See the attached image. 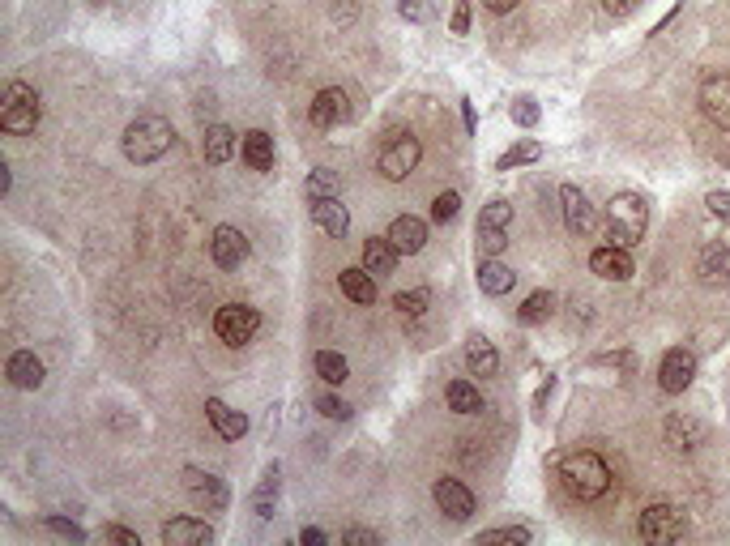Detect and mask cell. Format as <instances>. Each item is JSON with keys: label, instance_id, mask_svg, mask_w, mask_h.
I'll use <instances>...</instances> for the list:
<instances>
[{"label": "cell", "instance_id": "1", "mask_svg": "<svg viewBox=\"0 0 730 546\" xmlns=\"http://www.w3.org/2000/svg\"><path fill=\"white\" fill-rule=\"evenodd\" d=\"M560 483L573 500H585V504L602 500L611 491V465L598 453H590V448H577V453H568L560 461Z\"/></svg>", "mask_w": 730, "mask_h": 546}, {"label": "cell", "instance_id": "2", "mask_svg": "<svg viewBox=\"0 0 730 546\" xmlns=\"http://www.w3.org/2000/svg\"><path fill=\"white\" fill-rule=\"evenodd\" d=\"M171 146H176V128H171L163 116H137L129 128H124V154H129V163H137V167L158 163Z\"/></svg>", "mask_w": 730, "mask_h": 546}, {"label": "cell", "instance_id": "3", "mask_svg": "<svg viewBox=\"0 0 730 546\" xmlns=\"http://www.w3.org/2000/svg\"><path fill=\"white\" fill-rule=\"evenodd\" d=\"M649 231V205L637 197V192H620V197L607 201V235L611 244L620 248H637Z\"/></svg>", "mask_w": 730, "mask_h": 546}, {"label": "cell", "instance_id": "4", "mask_svg": "<svg viewBox=\"0 0 730 546\" xmlns=\"http://www.w3.org/2000/svg\"><path fill=\"white\" fill-rule=\"evenodd\" d=\"M419 154H423V146H419L415 133H389L385 150H380V175L393 184L406 180V175L419 167Z\"/></svg>", "mask_w": 730, "mask_h": 546}, {"label": "cell", "instance_id": "5", "mask_svg": "<svg viewBox=\"0 0 730 546\" xmlns=\"http://www.w3.org/2000/svg\"><path fill=\"white\" fill-rule=\"evenodd\" d=\"M257 329H261V316H257V308H248V303H227V308L214 312V333H218V342H227V346L252 342Z\"/></svg>", "mask_w": 730, "mask_h": 546}, {"label": "cell", "instance_id": "6", "mask_svg": "<svg viewBox=\"0 0 730 546\" xmlns=\"http://www.w3.org/2000/svg\"><path fill=\"white\" fill-rule=\"evenodd\" d=\"M637 534H641V542H679L688 534V517L671 504H654V508L641 512Z\"/></svg>", "mask_w": 730, "mask_h": 546}, {"label": "cell", "instance_id": "7", "mask_svg": "<svg viewBox=\"0 0 730 546\" xmlns=\"http://www.w3.org/2000/svg\"><path fill=\"white\" fill-rule=\"evenodd\" d=\"M692 376H696V355H692V350H684V346L666 350V355H662V367H658L662 393H684L688 384H692Z\"/></svg>", "mask_w": 730, "mask_h": 546}, {"label": "cell", "instance_id": "8", "mask_svg": "<svg viewBox=\"0 0 730 546\" xmlns=\"http://www.w3.org/2000/svg\"><path fill=\"white\" fill-rule=\"evenodd\" d=\"M308 120H312L316 128H338V124L351 120V99H346L338 86H329V90H321V94L312 99Z\"/></svg>", "mask_w": 730, "mask_h": 546}, {"label": "cell", "instance_id": "9", "mask_svg": "<svg viewBox=\"0 0 730 546\" xmlns=\"http://www.w3.org/2000/svg\"><path fill=\"white\" fill-rule=\"evenodd\" d=\"M184 487H188V495H193L205 512H222V508H227V487H222V478L197 470V465H188V470H184Z\"/></svg>", "mask_w": 730, "mask_h": 546}, {"label": "cell", "instance_id": "10", "mask_svg": "<svg viewBox=\"0 0 730 546\" xmlns=\"http://www.w3.org/2000/svg\"><path fill=\"white\" fill-rule=\"evenodd\" d=\"M560 201H564V222H568V231H573V235H594L598 214H594V205L585 201V192H581L577 184H564V188H560Z\"/></svg>", "mask_w": 730, "mask_h": 546}, {"label": "cell", "instance_id": "11", "mask_svg": "<svg viewBox=\"0 0 730 546\" xmlns=\"http://www.w3.org/2000/svg\"><path fill=\"white\" fill-rule=\"evenodd\" d=\"M432 495H436V508L449 521H466L474 512V495H470L466 483H457V478H440V483L432 487Z\"/></svg>", "mask_w": 730, "mask_h": 546}, {"label": "cell", "instance_id": "12", "mask_svg": "<svg viewBox=\"0 0 730 546\" xmlns=\"http://www.w3.org/2000/svg\"><path fill=\"white\" fill-rule=\"evenodd\" d=\"M210 256H214L218 269H240L248 261V239H244V231L218 227L214 239H210Z\"/></svg>", "mask_w": 730, "mask_h": 546}, {"label": "cell", "instance_id": "13", "mask_svg": "<svg viewBox=\"0 0 730 546\" xmlns=\"http://www.w3.org/2000/svg\"><path fill=\"white\" fill-rule=\"evenodd\" d=\"M701 111H705L713 124L730 128V73L705 77V86H701Z\"/></svg>", "mask_w": 730, "mask_h": 546}, {"label": "cell", "instance_id": "14", "mask_svg": "<svg viewBox=\"0 0 730 546\" xmlns=\"http://www.w3.org/2000/svg\"><path fill=\"white\" fill-rule=\"evenodd\" d=\"M696 273H701L705 286H726L730 282V244H726V239H713V244L701 248Z\"/></svg>", "mask_w": 730, "mask_h": 546}, {"label": "cell", "instance_id": "15", "mask_svg": "<svg viewBox=\"0 0 730 546\" xmlns=\"http://www.w3.org/2000/svg\"><path fill=\"white\" fill-rule=\"evenodd\" d=\"M590 269L598 273V278H607V282H628L632 278V256L620 244H607V248H598L590 256Z\"/></svg>", "mask_w": 730, "mask_h": 546}, {"label": "cell", "instance_id": "16", "mask_svg": "<svg viewBox=\"0 0 730 546\" xmlns=\"http://www.w3.org/2000/svg\"><path fill=\"white\" fill-rule=\"evenodd\" d=\"M163 542L167 546H210L214 542V529L197 521V517H176L163 525Z\"/></svg>", "mask_w": 730, "mask_h": 546}, {"label": "cell", "instance_id": "17", "mask_svg": "<svg viewBox=\"0 0 730 546\" xmlns=\"http://www.w3.org/2000/svg\"><path fill=\"white\" fill-rule=\"evenodd\" d=\"M389 239H393V248H398L402 256H415V252H423V244H427V222H423V218H415V214L393 218Z\"/></svg>", "mask_w": 730, "mask_h": 546}, {"label": "cell", "instance_id": "18", "mask_svg": "<svg viewBox=\"0 0 730 546\" xmlns=\"http://www.w3.org/2000/svg\"><path fill=\"white\" fill-rule=\"evenodd\" d=\"M701 440H705L701 419H692V414H671V419H666V444H671L675 453H692Z\"/></svg>", "mask_w": 730, "mask_h": 546}, {"label": "cell", "instance_id": "19", "mask_svg": "<svg viewBox=\"0 0 730 546\" xmlns=\"http://www.w3.org/2000/svg\"><path fill=\"white\" fill-rule=\"evenodd\" d=\"M205 419L214 423V431H218L222 440H240L244 431H248V419H244L240 410H231L222 397H210V401H205Z\"/></svg>", "mask_w": 730, "mask_h": 546}, {"label": "cell", "instance_id": "20", "mask_svg": "<svg viewBox=\"0 0 730 546\" xmlns=\"http://www.w3.org/2000/svg\"><path fill=\"white\" fill-rule=\"evenodd\" d=\"M398 248H393V239L385 235V239H368V244H363V269L372 273V278L380 282V278H389L393 269H398Z\"/></svg>", "mask_w": 730, "mask_h": 546}, {"label": "cell", "instance_id": "21", "mask_svg": "<svg viewBox=\"0 0 730 546\" xmlns=\"http://www.w3.org/2000/svg\"><path fill=\"white\" fill-rule=\"evenodd\" d=\"M312 218H316V227H321L325 235H333V239H342L346 231H351V214H346V205L338 197L312 201Z\"/></svg>", "mask_w": 730, "mask_h": 546}, {"label": "cell", "instance_id": "22", "mask_svg": "<svg viewBox=\"0 0 730 546\" xmlns=\"http://www.w3.org/2000/svg\"><path fill=\"white\" fill-rule=\"evenodd\" d=\"M240 154H244V163H248L252 171H274V137L261 133V128H252V133H244Z\"/></svg>", "mask_w": 730, "mask_h": 546}, {"label": "cell", "instance_id": "23", "mask_svg": "<svg viewBox=\"0 0 730 546\" xmlns=\"http://www.w3.org/2000/svg\"><path fill=\"white\" fill-rule=\"evenodd\" d=\"M35 124H39V99H22V103L0 107V128H5V133H35Z\"/></svg>", "mask_w": 730, "mask_h": 546}, {"label": "cell", "instance_id": "24", "mask_svg": "<svg viewBox=\"0 0 730 546\" xmlns=\"http://www.w3.org/2000/svg\"><path fill=\"white\" fill-rule=\"evenodd\" d=\"M5 376H9V384H18V389H39V384H43V363L30 355V350H18V355H9Z\"/></svg>", "mask_w": 730, "mask_h": 546}, {"label": "cell", "instance_id": "25", "mask_svg": "<svg viewBox=\"0 0 730 546\" xmlns=\"http://www.w3.org/2000/svg\"><path fill=\"white\" fill-rule=\"evenodd\" d=\"M513 282H517V273L504 261H496V256H487V261L479 265V291L483 295H509Z\"/></svg>", "mask_w": 730, "mask_h": 546}, {"label": "cell", "instance_id": "26", "mask_svg": "<svg viewBox=\"0 0 730 546\" xmlns=\"http://www.w3.org/2000/svg\"><path fill=\"white\" fill-rule=\"evenodd\" d=\"M466 367H470V376H496V372H500L496 346H491L487 337H470V346H466Z\"/></svg>", "mask_w": 730, "mask_h": 546}, {"label": "cell", "instance_id": "27", "mask_svg": "<svg viewBox=\"0 0 730 546\" xmlns=\"http://www.w3.org/2000/svg\"><path fill=\"white\" fill-rule=\"evenodd\" d=\"M201 150H205V163H227V158L235 154V133L227 124H210L205 128V141H201Z\"/></svg>", "mask_w": 730, "mask_h": 546}, {"label": "cell", "instance_id": "28", "mask_svg": "<svg viewBox=\"0 0 730 546\" xmlns=\"http://www.w3.org/2000/svg\"><path fill=\"white\" fill-rule=\"evenodd\" d=\"M338 286H342V295L355 299V303H372L376 299V278H372L368 269H342L338 273Z\"/></svg>", "mask_w": 730, "mask_h": 546}, {"label": "cell", "instance_id": "29", "mask_svg": "<svg viewBox=\"0 0 730 546\" xmlns=\"http://www.w3.org/2000/svg\"><path fill=\"white\" fill-rule=\"evenodd\" d=\"M444 397H449V410L453 414H479L483 410V397H479V389H474L470 380H453Z\"/></svg>", "mask_w": 730, "mask_h": 546}, {"label": "cell", "instance_id": "30", "mask_svg": "<svg viewBox=\"0 0 730 546\" xmlns=\"http://www.w3.org/2000/svg\"><path fill=\"white\" fill-rule=\"evenodd\" d=\"M274 504H278V465H269L261 487H257V500H252V508H257V517H274Z\"/></svg>", "mask_w": 730, "mask_h": 546}, {"label": "cell", "instance_id": "31", "mask_svg": "<svg viewBox=\"0 0 730 546\" xmlns=\"http://www.w3.org/2000/svg\"><path fill=\"white\" fill-rule=\"evenodd\" d=\"M509 222H513V205L504 201V197H496V201H487V205H483V214H479V231H509Z\"/></svg>", "mask_w": 730, "mask_h": 546}, {"label": "cell", "instance_id": "32", "mask_svg": "<svg viewBox=\"0 0 730 546\" xmlns=\"http://www.w3.org/2000/svg\"><path fill=\"white\" fill-rule=\"evenodd\" d=\"M316 376H321L325 384H342L346 376H351V367H346V359L338 355V350H321V355H316Z\"/></svg>", "mask_w": 730, "mask_h": 546}, {"label": "cell", "instance_id": "33", "mask_svg": "<svg viewBox=\"0 0 730 546\" xmlns=\"http://www.w3.org/2000/svg\"><path fill=\"white\" fill-rule=\"evenodd\" d=\"M551 308H555V299H551L547 291H534L526 303H521L517 320H521V325H543V320L551 316Z\"/></svg>", "mask_w": 730, "mask_h": 546}, {"label": "cell", "instance_id": "34", "mask_svg": "<svg viewBox=\"0 0 730 546\" xmlns=\"http://www.w3.org/2000/svg\"><path fill=\"white\" fill-rule=\"evenodd\" d=\"M538 158H543V146H538V141H517L509 154H500L496 171H513V167H521V163H538Z\"/></svg>", "mask_w": 730, "mask_h": 546}, {"label": "cell", "instance_id": "35", "mask_svg": "<svg viewBox=\"0 0 730 546\" xmlns=\"http://www.w3.org/2000/svg\"><path fill=\"white\" fill-rule=\"evenodd\" d=\"M333 188H338V175H333L329 167H316V171L308 175V197H312V201L333 197Z\"/></svg>", "mask_w": 730, "mask_h": 546}, {"label": "cell", "instance_id": "36", "mask_svg": "<svg viewBox=\"0 0 730 546\" xmlns=\"http://www.w3.org/2000/svg\"><path fill=\"white\" fill-rule=\"evenodd\" d=\"M427 303H432V295H427L423 286H419V291H402L398 299H393V308H398L402 316H423V312H427Z\"/></svg>", "mask_w": 730, "mask_h": 546}, {"label": "cell", "instance_id": "37", "mask_svg": "<svg viewBox=\"0 0 730 546\" xmlns=\"http://www.w3.org/2000/svg\"><path fill=\"white\" fill-rule=\"evenodd\" d=\"M479 546H491V542H530V529L526 525H504V529H487V534L474 538Z\"/></svg>", "mask_w": 730, "mask_h": 546}, {"label": "cell", "instance_id": "38", "mask_svg": "<svg viewBox=\"0 0 730 546\" xmlns=\"http://www.w3.org/2000/svg\"><path fill=\"white\" fill-rule=\"evenodd\" d=\"M316 410H321L325 419H333V423H346V419H351V401H342V397H333V393H325L321 401H316Z\"/></svg>", "mask_w": 730, "mask_h": 546}, {"label": "cell", "instance_id": "39", "mask_svg": "<svg viewBox=\"0 0 730 546\" xmlns=\"http://www.w3.org/2000/svg\"><path fill=\"white\" fill-rule=\"evenodd\" d=\"M457 210H462V197H457V192H440V197L432 201V218L436 222H453Z\"/></svg>", "mask_w": 730, "mask_h": 546}, {"label": "cell", "instance_id": "40", "mask_svg": "<svg viewBox=\"0 0 730 546\" xmlns=\"http://www.w3.org/2000/svg\"><path fill=\"white\" fill-rule=\"evenodd\" d=\"M509 248V231H479V252L483 256H500Z\"/></svg>", "mask_w": 730, "mask_h": 546}, {"label": "cell", "instance_id": "41", "mask_svg": "<svg viewBox=\"0 0 730 546\" xmlns=\"http://www.w3.org/2000/svg\"><path fill=\"white\" fill-rule=\"evenodd\" d=\"M47 529L52 534H60V538H73V542H86V529L77 525V521H65V517H47Z\"/></svg>", "mask_w": 730, "mask_h": 546}, {"label": "cell", "instance_id": "42", "mask_svg": "<svg viewBox=\"0 0 730 546\" xmlns=\"http://www.w3.org/2000/svg\"><path fill=\"white\" fill-rule=\"evenodd\" d=\"M509 116H513L517 124L530 128V124H538V103H534V99H517V103L509 107Z\"/></svg>", "mask_w": 730, "mask_h": 546}, {"label": "cell", "instance_id": "43", "mask_svg": "<svg viewBox=\"0 0 730 546\" xmlns=\"http://www.w3.org/2000/svg\"><path fill=\"white\" fill-rule=\"evenodd\" d=\"M398 9H402L406 22H427V18H432V5H427V0H402Z\"/></svg>", "mask_w": 730, "mask_h": 546}, {"label": "cell", "instance_id": "44", "mask_svg": "<svg viewBox=\"0 0 730 546\" xmlns=\"http://www.w3.org/2000/svg\"><path fill=\"white\" fill-rule=\"evenodd\" d=\"M342 542L346 546H380V534H376V529H346Z\"/></svg>", "mask_w": 730, "mask_h": 546}, {"label": "cell", "instance_id": "45", "mask_svg": "<svg viewBox=\"0 0 730 546\" xmlns=\"http://www.w3.org/2000/svg\"><path fill=\"white\" fill-rule=\"evenodd\" d=\"M705 205H709L713 218H726V222H730V192H709Z\"/></svg>", "mask_w": 730, "mask_h": 546}, {"label": "cell", "instance_id": "46", "mask_svg": "<svg viewBox=\"0 0 730 546\" xmlns=\"http://www.w3.org/2000/svg\"><path fill=\"white\" fill-rule=\"evenodd\" d=\"M103 538H107V542H120V546H141V538L133 534V529H124V525H107Z\"/></svg>", "mask_w": 730, "mask_h": 546}, {"label": "cell", "instance_id": "47", "mask_svg": "<svg viewBox=\"0 0 730 546\" xmlns=\"http://www.w3.org/2000/svg\"><path fill=\"white\" fill-rule=\"evenodd\" d=\"M449 26H453V35H466V30H470V0H457Z\"/></svg>", "mask_w": 730, "mask_h": 546}, {"label": "cell", "instance_id": "48", "mask_svg": "<svg viewBox=\"0 0 730 546\" xmlns=\"http://www.w3.org/2000/svg\"><path fill=\"white\" fill-rule=\"evenodd\" d=\"M299 542L304 546H325V529H316V525H308L304 534H299Z\"/></svg>", "mask_w": 730, "mask_h": 546}, {"label": "cell", "instance_id": "49", "mask_svg": "<svg viewBox=\"0 0 730 546\" xmlns=\"http://www.w3.org/2000/svg\"><path fill=\"white\" fill-rule=\"evenodd\" d=\"M602 5H607V13H615V18H624V13H632L637 0H602Z\"/></svg>", "mask_w": 730, "mask_h": 546}, {"label": "cell", "instance_id": "50", "mask_svg": "<svg viewBox=\"0 0 730 546\" xmlns=\"http://www.w3.org/2000/svg\"><path fill=\"white\" fill-rule=\"evenodd\" d=\"M483 5H487L491 13H509V9H517V0H483Z\"/></svg>", "mask_w": 730, "mask_h": 546}, {"label": "cell", "instance_id": "51", "mask_svg": "<svg viewBox=\"0 0 730 546\" xmlns=\"http://www.w3.org/2000/svg\"><path fill=\"white\" fill-rule=\"evenodd\" d=\"M462 116H466V128L474 133V107H470V103H462Z\"/></svg>", "mask_w": 730, "mask_h": 546}, {"label": "cell", "instance_id": "52", "mask_svg": "<svg viewBox=\"0 0 730 546\" xmlns=\"http://www.w3.org/2000/svg\"><path fill=\"white\" fill-rule=\"evenodd\" d=\"M718 158H722V163H726V167H730V137H726V146H722V150H718Z\"/></svg>", "mask_w": 730, "mask_h": 546}]
</instances>
